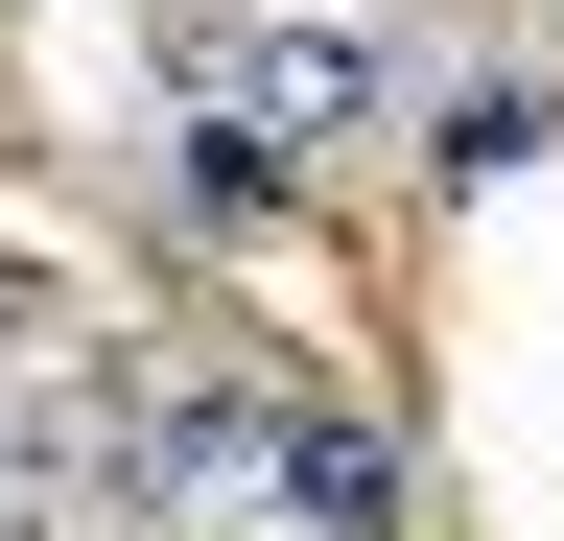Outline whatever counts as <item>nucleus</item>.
<instances>
[{"label": "nucleus", "mask_w": 564, "mask_h": 541, "mask_svg": "<svg viewBox=\"0 0 564 541\" xmlns=\"http://www.w3.org/2000/svg\"><path fill=\"white\" fill-rule=\"evenodd\" d=\"M188 118H212L236 165H282V188H306V165H352V142L400 118V72H377L352 24H212V47H188Z\"/></svg>", "instance_id": "obj_1"}, {"label": "nucleus", "mask_w": 564, "mask_h": 541, "mask_svg": "<svg viewBox=\"0 0 564 541\" xmlns=\"http://www.w3.org/2000/svg\"><path fill=\"white\" fill-rule=\"evenodd\" d=\"M259 470H282V518H306V541H423V470H400L377 424H306V400H282Z\"/></svg>", "instance_id": "obj_2"}, {"label": "nucleus", "mask_w": 564, "mask_h": 541, "mask_svg": "<svg viewBox=\"0 0 564 541\" xmlns=\"http://www.w3.org/2000/svg\"><path fill=\"white\" fill-rule=\"evenodd\" d=\"M518 142H541V72H447V95H423V165H447V188H494Z\"/></svg>", "instance_id": "obj_3"}, {"label": "nucleus", "mask_w": 564, "mask_h": 541, "mask_svg": "<svg viewBox=\"0 0 564 541\" xmlns=\"http://www.w3.org/2000/svg\"><path fill=\"white\" fill-rule=\"evenodd\" d=\"M0 541H24V518H0Z\"/></svg>", "instance_id": "obj_4"}]
</instances>
